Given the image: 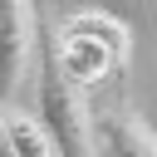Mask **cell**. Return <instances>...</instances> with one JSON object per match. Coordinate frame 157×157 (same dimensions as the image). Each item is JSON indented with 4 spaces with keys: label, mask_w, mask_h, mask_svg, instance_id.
<instances>
[{
    "label": "cell",
    "mask_w": 157,
    "mask_h": 157,
    "mask_svg": "<svg viewBox=\"0 0 157 157\" xmlns=\"http://www.w3.org/2000/svg\"><path fill=\"white\" fill-rule=\"evenodd\" d=\"M34 59H39V113H34L39 128L49 132L59 157H93V108H88L83 88L59 74L44 25L34 29Z\"/></svg>",
    "instance_id": "1"
},
{
    "label": "cell",
    "mask_w": 157,
    "mask_h": 157,
    "mask_svg": "<svg viewBox=\"0 0 157 157\" xmlns=\"http://www.w3.org/2000/svg\"><path fill=\"white\" fill-rule=\"evenodd\" d=\"M39 25H44V15H39ZM44 39H49V54H54L59 74L74 78L78 88H98V83H108L113 74L128 69V54H132V49L108 44V39H98V34L78 29V25H69V20L44 25Z\"/></svg>",
    "instance_id": "2"
},
{
    "label": "cell",
    "mask_w": 157,
    "mask_h": 157,
    "mask_svg": "<svg viewBox=\"0 0 157 157\" xmlns=\"http://www.w3.org/2000/svg\"><path fill=\"white\" fill-rule=\"evenodd\" d=\"M34 29H39L34 0H0V103L20 93V78L34 64Z\"/></svg>",
    "instance_id": "3"
},
{
    "label": "cell",
    "mask_w": 157,
    "mask_h": 157,
    "mask_svg": "<svg viewBox=\"0 0 157 157\" xmlns=\"http://www.w3.org/2000/svg\"><path fill=\"white\" fill-rule=\"evenodd\" d=\"M93 157H157V132L132 108H113L93 118Z\"/></svg>",
    "instance_id": "4"
},
{
    "label": "cell",
    "mask_w": 157,
    "mask_h": 157,
    "mask_svg": "<svg viewBox=\"0 0 157 157\" xmlns=\"http://www.w3.org/2000/svg\"><path fill=\"white\" fill-rule=\"evenodd\" d=\"M0 113H5V132H10L15 157H59V147L49 142V132L39 128L34 113H25V108H15V103H0Z\"/></svg>",
    "instance_id": "5"
}]
</instances>
